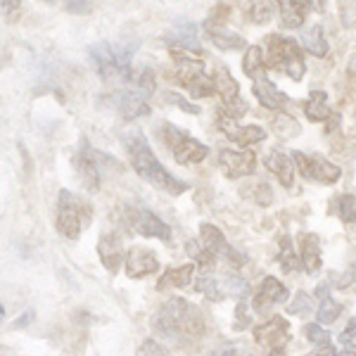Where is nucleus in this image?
Listing matches in <instances>:
<instances>
[{
	"label": "nucleus",
	"mask_w": 356,
	"mask_h": 356,
	"mask_svg": "<svg viewBox=\"0 0 356 356\" xmlns=\"http://www.w3.org/2000/svg\"><path fill=\"white\" fill-rule=\"evenodd\" d=\"M332 211L340 216L342 223H356V195L344 193L332 200Z\"/></svg>",
	"instance_id": "31"
},
{
	"label": "nucleus",
	"mask_w": 356,
	"mask_h": 356,
	"mask_svg": "<svg viewBox=\"0 0 356 356\" xmlns=\"http://www.w3.org/2000/svg\"><path fill=\"white\" fill-rule=\"evenodd\" d=\"M65 8L69 15H88L93 10V0H67Z\"/></svg>",
	"instance_id": "40"
},
{
	"label": "nucleus",
	"mask_w": 356,
	"mask_h": 356,
	"mask_svg": "<svg viewBox=\"0 0 356 356\" xmlns=\"http://www.w3.org/2000/svg\"><path fill=\"white\" fill-rule=\"evenodd\" d=\"M97 154L90 150L88 140L81 143V150H79L76 159H74V164H76V171H79V178L83 181V186L88 188L90 193H95L97 188H100V169H97Z\"/></svg>",
	"instance_id": "15"
},
{
	"label": "nucleus",
	"mask_w": 356,
	"mask_h": 356,
	"mask_svg": "<svg viewBox=\"0 0 356 356\" xmlns=\"http://www.w3.org/2000/svg\"><path fill=\"white\" fill-rule=\"evenodd\" d=\"M138 356H166L162 344H157L154 340H145L138 349Z\"/></svg>",
	"instance_id": "42"
},
{
	"label": "nucleus",
	"mask_w": 356,
	"mask_h": 356,
	"mask_svg": "<svg viewBox=\"0 0 356 356\" xmlns=\"http://www.w3.org/2000/svg\"><path fill=\"white\" fill-rule=\"evenodd\" d=\"M166 43H174L178 45L181 50H193V53H197L200 50V41H197V26L193 24V22H178L174 31L166 36ZM202 53V50H200Z\"/></svg>",
	"instance_id": "22"
},
{
	"label": "nucleus",
	"mask_w": 356,
	"mask_h": 356,
	"mask_svg": "<svg viewBox=\"0 0 356 356\" xmlns=\"http://www.w3.org/2000/svg\"><path fill=\"white\" fill-rule=\"evenodd\" d=\"M302 110L309 117V122H325V119H330L328 95L323 90H312L307 100L302 102Z\"/></svg>",
	"instance_id": "24"
},
{
	"label": "nucleus",
	"mask_w": 356,
	"mask_h": 356,
	"mask_svg": "<svg viewBox=\"0 0 356 356\" xmlns=\"http://www.w3.org/2000/svg\"><path fill=\"white\" fill-rule=\"evenodd\" d=\"M152 328L154 332L171 337V340H181V337L195 340V337H200L204 332V316L191 302L174 297L154 314Z\"/></svg>",
	"instance_id": "2"
},
{
	"label": "nucleus",
	"mask_w": 356,
	"mask_h": 356,
	"mask_svg": "<svg viewBox=\"0 0 356 356\" xmlns=\"http://www.w3.org/2000/svg\"><path fill=\"white\" fill-rule=\"evenodd\" d=\"M200 235H202V243H204L207 250H211L216 257H226L233 266H243L245 264V257L228 245L226 235H223L216 226H211V223H202V226H200Z\"/></svg>",
	"instance_id": "13"
},
{
	"label": "nucleus",
	"mask_w": 356,
	"mask_h": 356,
	"mask_svg": "<svg viewBox=\"0 0 356 356\" xmlns=\"http://www.w3.org/2000/svg\"><path fill=\"white\" fill-rule=\"evenodd\" d=\"M254 200H257V204L268 207L271 204V188H268L266 183H259V186L254 188Z\"/></svg>",
	"instance_id": "44"
},
{
	"label": "nucleus",
	"mask_w": 356,
	"mask_h": 356,
	"mask_svg": "<svg viewBox=\"0 0 356 356\" xmlns=\"http://www.w3.org/2000/svg\"><path fill=\"white\" fill-rule=\"evenodd\" d=\"M278 261L283 264V268L288 273H295V271H300V266H302V259L295 254V247H292L290 243V238H280V254H278Z\"/></svg>",
	"instance_id": "33"
},
{
	"label": "nucleus",
	"mask_w": 356,
	"mask_h": 356,
	"mask_svg": "<svg viewBox=\"0 0 356 356\" xmlns=\"http://www.w3.org/2000/svg\"><path fill=\"white\" fill-rule=\"evenodd\" d=\"M309 356H340V354H335V349H332V347H321L318 352H314Z\"/></svg>",
	"instance_id": "47"
},
{
	"label": "nucleus",
	"mask_w": 356,
	"mask_h": 356,
	"mask_svg": "<svg viewBox=\"0 0 356 356\" xmlns=\"http://www.w3.org/2000/svg\"><path fill=\"white\" fill-rule=\"evenodd\" d=\"M214 83H216V90L221 95V110L223 114L221 117H228L233 122H238L240 117L247 114V102L240 97V86L238 81L231 76L226 67H216V74H214Z\"/></svg>",
	"instance_id": "9"
},
{
	"label": "nucleus",
	"mask_w": 356,
	"mask_h": 356,
	"mask_svg": "<svg viewBox=\"0 0 356 356\" xmlns=\"http://www.w3.org/2000/svg\"><path fill=\"white\" fill-rule=\"evenodd\" d=\"M0 354H3V356H15L13 352H10V349H8V347H3V349H0Z\"/></svg>",
	"instance_id": "50"
},
{
	"label": "nucleus",
	"mask_w": 356,
	"mask_h": 356,
	"mask_svg": "<svg viewBox=\"0 0 356 356\" xmlns=\"http://www.w3.org/2000/svg\"><path fill=\"white\" fill-rule=\"evenodd\" d=\"M207 29H209L211 43H214L219 50H223V53H231V50L245 48V38L238 36V33L228 31V29H223V26H207Z\"/></svg>",
	"instance_id": "27"
},
{
	"label": "nucleus",
	"mask_w": 356,
	"mask_h": 356,
	"mask_svg": "<svg viewBox=\"0 0 356 356\" xmlns=\"http://www.w3.org/2000/svg\"><path fill=\"white\" fill-rule=\"evenodd\" d=\"M169 100H171V102H176L178 107H183V110H186L188 114H197V112H200L197 107H195V105H191V102H186V100H183L181 95H174V93H171V95H169Z\"/></svg>",
	"instance_id": "45"
},
{
	"label": "nucleus",
	"mask_w": 356,
	"mask_h": 356,
	"mask_svg": "<svg viewBox=\"0 0 356 356\" xmlns=\"http://www.w3.org/2000/svg\"><path fill=\"white\" fill-rule=\"evenodd\" d=\"M112 105L124 119H138V117H143V114L150 112V110H147V105H145V100H143L140 95H136L134 90H129V88L119 90L117 95H112Z\"/></svg>",
	"instance_id": "20"
},
{
	"label": "nucleus",
	"mask_w": 356,
	"mask_h": 356,
	"mask_svg": "<svg viewBox=\"0 0 356 356\" xmlns=\"http://www.w3.org/2000/svg\"><path fill=\"white\" fill-rule=\"evenodd\" d=\"M245 15L252 24L264 26L273 19V3L271 0H250V3H247Z\"/></svg>",
	"instance_id": "29"
},
{
	"label": "nucleus",
	"mask_w": 356,
	"mask_h": 356,
	"mask_svg": "<svg viewBox=\"0 0 356 356\" xmlns=\"http://www.w3.org/2000/svg\"><path fill=\"white\" fill-rule=\"evenodd\" d=\"M235 318H240V321H235V330H245L247 325H250V314H247V302L240 297V304H238V312H235Z\"/></svg>",
	"instance_id": "43"
},
{
	"label": "nucleus",
	"mask_w": 356,
	"mask_h": 356,
	"mask_svg": "<svg viewBox=\"0 0 356 356\" xmlns=\"http://www.w3.org/2000/svg\"><path fill=\"white\" fill-rule=\"evenodd\" d=\"M275 5H278L280 22L285 29H300L307 19L312 0H275Z\"/></svg>",
	"instance_id": "19"
},
{
	"label": "nucleus",
	"mask_w": 356,
	"mask_h": 356,
	"mask_svg": "<svg viewBox=\"0 0 356 356\" xmlns=\"http://www.w3.org/2000/svg\"><path fill=\"white\" fill-rule=\"evenodd\" d=\"M264 164H266V169L271 171V174H275L280 186L292 188V183H295V164H292L283 152H268Z\"/></svg>",
	"instance_id": "23"
},
{
	"label": "nucleus",
	"mask_w": 356,
	"mask_h": 356,
	"mask_svg": "<svg viewBox=\"0 0 356 356\" xmlns=\"http://www.w3.org/2000/svg\"><path fill=\"white\" fill-rule=\"evenodd\" d=\"M312 5L316 10H318V13H323V8H325V0H312Z\"/></svg>",
	"instance_id": "49"
},
{
	"label": "nucleus",
	"mask_w": 356,
	"mask_h": 356,
	"mask_svg": "<svg viewBox=\"0 0 356 356\" xmlns=\"http://www.w3.org/2000/svg\"><path fill=\"white\" fill-rule=\"evenodd\" d=\"M97 252H100V259L105 264L107 271H117L124 261V250L122 243H119V235L117 233H102L100 245H97Z\"/></svg>",
	"instance_id": "21"
},
{
	"label": "nucleus",
	"mask_w": 356,
	"mask_h": 356,
	"mask_svg": "<svg viewBox=\"0 0 356 356\" xmlns=\"http://www.w3.org/2000/svg\"><path fill=\"white\" fill-rule=\"evenodd\" d=\"M126 221H129L131 231L143 235V238H157L164 243L171 240V228L147 209H126Z\"/></svg>",
	"instance_id": "11"
},
{
	"label": "nucleus",
	"mask_w": 356,
	"mask_h": 356,
	"mask_svg": "<svg viewBox=\"0 0 356 356\" xmlns=\"http://www.w3.org/2000/svg\"><path fill=\"white\" fill-rule=\"evenodd\" d=\"M340 356H356V354H354V349H344Z\"/></svg>",
	"instance_id": "51"
},
{
	"label": "nucleus",
	"mask_w": 356,
	"mask_h": 356,
	"mask_svg": "<svg viewBox=\"0 0 356 356\" xmlns=\"http://www.w3.org/2000/svg\"><path fill=\"white\" fill-rule=\"evenodd\" d=\"M138 50V41H119V43H93L88 48V60L105 81L110 79H124L131 74V60Z\"/></svg>",
	"instance_id": "3"
},
{
	"label": "nucleus",
	"mask_w": 356,
	"mask_h": 356,
	"mask_svg": "<svg viewBox=\"0 0 356 356\" xmlns=\"http://www.w3.org/2000/svg\"><path fill=\"white\" fill-rule=\"evenodd\" d=\"M193 273H195V266H193V264H186V266L169 268V271H164V273H162V278H159L157 290L162 292V290H171V288H176V290L186 288V285H191Z\"/></svg>",
	"instance_id": "25"
},
{
	"label": "nucleus",
	"mask_w": 356,
	"mask_h": 356,
	"mask_svg": "<svg viewBox=\"0 0 356 356\" xmlns=\"http://www.w3.org/2000/svg\"><path fill=\"white\" fill-rule=\"evenodd\" d=\"M159 268L157 254L147 247H131L126 254V275L129 278H145Z\"/></svg>",
	"instance_id": "14"
},
{
	"label": "nucleus",
	"mask_w": 356,
	"mask_h": 356,
	"mask_svg": "<svg viewBox=\"0 0 356 356\" xmlns=\"http://www.w3.org/2000/svg\"><path fill=\"white\" fill-rule=\"evenodd\" d=\"M340 314H342V304L337 300H332V297H323V302H321V307H318V323L321 325L335 323V321L340 318Z\"/></svg>",
	"instance_id": "34"
},
{
	"label": "nucleus",
	"mask_w": 356,
	"mask_h": 356,
	"mask_svg": "<svg viewBox=\"0 0 356 356\" xmlns=\"http://www.w3.org/2000/svg\"><path fill=\"white\" fill-rule=\"evenodd\" d=\"M304 337L316 347H330V332L323 328L321 323H309L304 325Z\"/></svg>",
	"instance_id": "37"
},
{
	"label": "nucleus",
	"mask_w": 356,
	"mask_h": 356,
	"mask_svg": "<svg viewBox=\"0 0 356 356\" xmlns=\"http://www.w3.org/2000/svg\"><path fill=\"white\" fill-rule=\"evenodd\" d=\"M302 43L307 48V53H312L316 57H325L328 55V41H325V33H323V26L321 24H314L309 26L307 31L302 33Z\"/></svg>",
	"instance_id": "28"
},
{
	"label": "nucleus",
	"mask_w": 356,
	"mask_h": 356,
	"mask_svg": "<svg viewBox=\"0 0 356 356\" xmlns=\"http://www.w3.org/2000/svg\"><path fill=\"white\" fill-rule=\"evenodd\" d=\"M159 136H162V140L166 143V147L171 150L178 164H186V166L200 164L207 154H209V147H207L204 143L195 140L193 136L183 134L181 129H176V126H171V124H164Z\"/></svg>",
	"instance_id": "7"
},
{
	"label": "nucleus",
	"mask_w": 356,
	"mask_h": 356,
	"mask_svg": "<svg viewBox=\"0 0 356 356\" xmlns=\"http://www.w3.org/2000/svg\"><path fill=\"white\" fill-rule=\"evenodd\" d=\"M312 312V297L307 295V292H300V295L295 297V302L288 304V314L292 316H307Z\"/></svg>",
	"instance_id": "39"
},
{
	"label": "nucleus",
	"mask_w": 356,
	"mask_h": 356,
	"mask_svg": "<svg viewBox=\"0 0 356 356\" xmlns=\"http://www.w3.org/2000/svg\"><path fill=\"white\" fill-rule=\"evenodd\" d=\"M264 69H266V53H261L259 45H252V48H247L245 60H243V72L250 79H254V81H257V76H261Z\"/></svg>",
	"instance_id": "30"
},
{
	"label": "nucleus",
	"mask_w": 356,
	"mask_h": 356,
	"mask_svg": "<svg viewBox=\"0 0 356 356\" xmlns=\"http://www.w3.org/2000/svg\"><path fill=\"white\" fill-rule=\"evenodd\" d=\"M219 126L221 131L226 134V138H231L233 143H238V145H257V143H261L264 138H266V131L261 129V126H238V122H233V119L228 117H219Z\"/></svg>",
	"instance_id": "16"
},
{
	"label": "nucleus",
	"mask_w": 356,
	"mask_h": 356,
	"mask_svg": "<svg viewBox=\"0 0 356 356\" xmlns=\"http://www.w3.org/2000/svg\"><path fill=\"white\" fill-rule=\"evenodd\" d=\"M300 245H302V266L309 273H316L321 268V243L314 233H304L300 235Z\"/></svg>",
	"instance_id": "26"
},
{
	"label": "nucleus",
	"mask_w": 356,
	"mask_h": 356,
	"mask_svg": "<svg viewBox=\"0 0 356 356\" xmlns=\"http://www.w3.org/2000/svg\"><path fill=\"white\" fill-rule=\"evenodd\" d=\"M186 250H188V254H191L193 259L200 264V266L207 268V271H209V268H214L216 254H214L211 250H207L204 245H200V247H197V243H195V240H191V243L186 245Z\"/></svg>",
	"instance_id": "35"
},
{
	"label": "nucleus",
	"mask_w": 356,
	"mask_h": 356,
	"mask_svg": "<svg viewBox=\"0 0 356 356\" xmlns=\"http://www.w3.org/2000/svg\"><path fill=\"white\" fill-rule=\"evenodd\" d=\"M271 124H273L275 136H280L283 140L300 136V122H297L295 117H290L288 112H275L273 119H271Z\"/></svg>",
	"instance_id": "32"
},
{
	"label": "nucleus",
	"mask_w": 356,
	"mask_h": 356,
	"mask_svg": "<svg viewBox=\"0 0 356 356\" xmlns=\"http://www.w3.org/2000/svg\"><path fill=\"white\" fill-rule=\"evenodd\" d=\"M254 342L264 356H283L290 342V325L283 316H273L254 328Z\"/></svg>",
	"instance_id": "8"
},
{
	"label": "nucleus",
	"mask_w": 356,
	"mask_h": 356,
	"mask_svg": "<svg viewBox=\"0 0 356 356\" xmlns=\"http://www.w3.org/2000/svg\"><path fill=\"white\" fill-rule=\"evenodd\" d=\"M219 280V290L221 297H243L247 292V283L243 278H235V275H223Z\"/></svg>",
	"instance_id": "36"
},
{
	"label": "nucleus",
	"mask_w": 356,
	"mask_h": 356,
	"mask_svg": "<svg viewBox=\"0 0 356 356\" xmlns=\"http://www.w3.org/2000/svg\"><path fill=\"white\" fill-rule=\"evenodd\" d=\"M195 290L202 292V295L207 297V300H211V302H219V300H223V297H221V290H219V280H216V278H209V275H204V278H200L197 283H195Z\"/></svg>",
	"instance_id": "38"
},
{
	"label": "nucleus",
	"mask_w": 356,
	"mask_h": 356,
	"mask_svg": "<svg viewBox=\"0 0 356 356\" xmlns=\"http://www.w3.org/2000/svg\"><path fill=\"white\" fill-rule=\"evenodd\" d=\"M219 356H247L245 352H238V349H226V352H221Z\"/></svg>",
	"instance_id": "48"
},
{
	"label": "nucleus",
	"mask_w": 356,
	"mask_h": 356,
	"mask_svg": "<svg viewBox=\"0 0 356 356\" xmlns=\"http://www.w3.org/2000/svg\"><path fill=\"white\" fill-rule=\"evenodd\" d=\"M122 138L126 145V154H129V162L138 176L150 181L154 188H162V191H166L169 195L186 193L188 186L183 181H178L174 174H169V171L159 164V159L154 157V152L150 150V143H147V138L143 136L140 131L129 129V131H124Z\"/></svg>",
	"instance_id": "1"
},
{
	"label": "nucleus",
	"mask_w": 356,
	"mask_h": 356,
	"mask_svg": "<svg viewBox=\"0 0 356 356\" xmlns=\"http://www.w3.org/2000/svg\"><path fill=\"white\" fill-rule=\"evenodd\" d=\"M252 93H254V97L259 100V105L266 107V110L283 112L285 107L290 105V97L285 95V93H280V90L275 88L271 81H266V79H257Z\"/></svg>",
	"instance_id": "17"
},
{
	"label": "nucleus",
	"mask_w": 356,
	"mask_h": 356,
	"mask_svg": "<svg viewBox=\"0 0 356 356\" xmlns=\"http://www.w3.org/2000/svg\"><path fill=\"white\" fill-rule=\"evenodd\" d=\"M295 164H297L300 174L307 178V181L323 183V186H332V183H337V181H340V176H342L340 166L328 162V159L321 157V154L295 152Z\"/></svg>",
	"instance_id": "10"
},
{
	"label": "nucleus",
	"mask_w": 356,
	"mask_h": 356,
	"mask_svg": "<svg viewBox=\"0 0 356 356\" xmlns=\"http://www.w3.org/2000/svg\"><path fill=\"white\" fill-rule=\"evenodd\" d=\"M285 300H288L285 285L280 280H275L273 275H268V278H264V283L259 285V290L254 295V309L257 312H266L271 304H280Z\"/></svg>",
	"instance_id": "18"
},
{
	"label": "nucleus",
	"mask_w": 356,
	"mask_h": 356,
	"mask_svg": "<svg viewBox=\"0 0 356 356\" xmlns=\"http://www.w3.org/2000/svg\"><path fill=\"white\" fill-rule=\"evenodd\" d=\"M219 164H221V171L228 178H245V176L254 174L257 154L252 150H221Z\"/></svg>",
	"instance_id": "12"
},
{
	"label": "nucleus",
	"mask_w": 356,
	"mask_h": 356,
	"mask_svg": "<svg viewBox=\"0 0 356 356\" xmlns=\"http://www.w3.org/2000/svg\"><path fill=\"white\" fill-rule=\"evenodd\" d=\"M340 342H342L347 349H356V316H354V318L347 323V328L342 330Z\"/></svg>",
	"instance_id": "41"
},
{
	"label": "nucleus",
	"mask_w": 356,
	"mask_h": 356,
	"mask_svg": "<svg viewBox=\"0 0 356 356\" xmlns=\"http://www.w3.org/2000/svg\"><path fill=\"white\" fill-rule=\"evenodd\" d=\"M266 67L271 69H280V72H285L292 81H302L304 79V72H307V67H304V57L300 53V45H297L292 38H283V36H268L266 38Z\"/></svg>",
	"instance_id": "5"
},
{
	"label": "nucleus",
	"mask_w": 356,
	"mask_h": 356,
	"mask_svg": "<svg viewBox=\"0 0 356 356\" xmlns=\"http://www.w3.org/2000/svg\"><path fill=\"white\" fill-rule=\"evenodd\" d=\"M90 214H93L90 204L83 202L79 195L60 191V197H57V231L65 238L76 240L81 235V228L88 226Z\"/></svg>",
	"instance_id": "6"
},
{
	"label": "nucleus",
	"mask_w": 356,
	"mask_h": 356,
	"mask_svg": "<svg viewBox=\"0 0 356 356\" xmlns=\"http://www.w3.org/2000/svg\"><path fill=\"white\" fill-rule=\"evenodd\" d=\"M0 5H3V15L10 17V15H15L17 10H19L22 0H0Z\"/></svg>",
	"instance_id": "46"
},
{
	"label": "nucleus",
	"mask_w": 356,
	"mask_h": 356,
	"mask_svg": "<svg viewBox=\"0 0 356 356\" xmlns=\"http://www.w3.org/2000/svg\"><path fill=\"white\" fill-rule=\"evenodd\" d=\"M171 57L176 62V74H171V79L181 86V88L191 90L193 97H207L216 90V83L209 74L204 72L202 57L200 55H188L183 50L174 48Z\"/></svg>",
	"instance_id": "4"
}]
</instances>
